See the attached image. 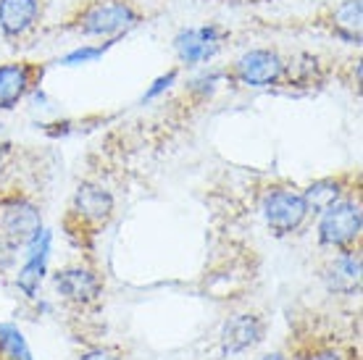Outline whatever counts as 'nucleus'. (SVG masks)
Returning <instances> with one entry per match:
<instances>
[{
	"instance_id": "obj_14",
	"label": "nucleus",
	"mask_w": 363,
	"mask_h": 360,
	"mask_svg": "<svg viewBox=\"0 0 363 360\" xmlns=\"http://www.w3.org/2000/svg\"><path fill=\"white\" fill-rule=\"evenodd\" d=\"M27 247H29V255L27 261H24V266L18 269L16 284L18 289H24L27 298H35V292L40 289L43 276H45V261H48V252H50V235L43 229Z\"/></svg>"
},
{
	"instance_id": "obj_4",
	"label": "nucleus",
	"mask_w": 363,
	"mask_h": 360,
	"mask_svg": "<svg viewBox=\"0 0 363 360\" xmlns=\"http://www.w3.org/2000/svg\"><path fill=\"white\" fill-rule=\"evenodd\" d=\"M113 210H116V200L108 189L95 184V181H82L72 198L66 226L74 232L98 235L103 226H108Z\"/></svg>"
},
{
	"instance_id": "obj_19",
	"label": "nucleus",
	"mask_w": 363,
	"mask_h": 360,
	"mask_svg": "<svg viewBox=\"0 0 363 360\" xmlns=\"http://www.w3.org/2000/svg\"><path fill=\"white\" fill-rule=\"evenodd\" d=\"M177 77H179V69H172L169 74L158 77V79L153 81V87H147L145 98H143V100H153V98H158V95H164V92L169 90V87H172L174 81H177Z\"/></svg>"
},
{
	"instance_id": "obj_6",
	"label": "nucleus",
	"mask_w": 363,
	"mask_h": 360,
	"mask_svg": "<svg viewBox=\"0 0 363 360\" xmlns=\"http://www.w3.org/2000/svg\"><path fill=\"white\" fill-rule=\"evenodd\" d=\"M261 210H264L266 226L277 237L295 235L300 226L306 224V218L311 216L303 192L292 187H272L264 195Z\"/></svg>"
},
{
	"instance_id": "obj_7",
	"label": "nucleus",
	"mask_w": 363,
	"mask_h": 360,
	"mask_svg": "<svg viewBox=\"0 0 363 360\" xmlns=\"http://www.w3.org/2000/svg\"><path fill=\"white\" fill-rule=\"evenodd\" d=\"M232 32L221 24H200V27H184L174 35L172 45L182 66H200L213 61Z\"/></svg>"
},
{
	"instance_id": "obj_9",
	"label": "nucleus",
	"mask_w": 363,
	"mask_h": 360,
	"mask_svg": "<svg viewBox=\"0 0 363 360\" xmlns=\"http://www.w3.org/2000/svg\"><path fill=\"white\" fill-rule=\"evenodd\" d=\"M53 287L66 303L79 308L98 303L100 295H103V279H100V274L95 269H90V266H82V263L55 271Z\"/></svg>"
},
{
	"instance_id": "obj_3",
	"label": "nucleus",
	"mask_w": 363,
	"mask_h": 360,
	"mask_svg": "<svg viewBox=\"0 0 363 360\" xmlns=\"http://www.w3.org/2000/svg\"><path fill=\"white\" fill-rule=\"evenodd\" d=\"M318 242L329 250H355L361 242L363 213L361 203L355 198H340L335 206L318 213Z\"/></svg>"
},
{
	"instance_id": "obj_18",
	"label": "nucleus",
	"mask_w": 363,
	"mask_h": 360,
	"mask_svg": "<svg viewBox=\"0 0 363 360\" xmlns=\"http://www.w3.org/2000/svg\"><path fill=\"white\" fill-rule=\"evenodd\" d=\"M18 250H21V247H18L16 242H11L9 237L0 235V274L13 269V263H16V258H18Z\"/></svg>"
},
{
	"instance_id": "obj_13",
	"label": "nucleus",
	"mask_w": 363,
	"mask_h": 360,
	"mask_svg": "<svg viewBox=\"0 0 363 360\" xmlns=\"http://www.w3.org/2000/svg\"><path fill=\"white\" fill-rule=\"evenodd\" d=\"M361 18H363V3L361 0H340L332 6L327 13V29L329 35L342 40L347 45H361Z\"/></svg>"
},
{
	"instance_id": "obj_2",
	"label": "nucleus",
	"mask_w": 363,
	"mask_h": 360,
	"mask_svg": "<svg viewBox=\"0 0 363 360\" xmlns=\"http://www.w3.org/2000/svg\"><path fill=\"white\" fill-rule=\"evenodd\" d=\"M224 79L250 90L284 87L287 79V55L277 47H250L224 69Z\"/></svg>"
},
{
	"instance_id": "obj_23",
	"label": "nucleus",
	"mask_w": 363,
	"mask_h": 360,
	"mask_svg": "<svg viewBox=\"0 0 363 360\" xmlns=\"http://www.w3.org/2000/svg\"><path fill=\"white\" fill-rule=\"evenodd\" d=\"M218 3H235V6H242V3H264V0H218Z\"/></svg>"
},
{
	"instance_id": "obj_5",
	"label": "nucleus",
	"mask_w": 363,
	"mask_h": 360,
	"mask_svg": "<svg viewBox=\"0 0 363 360\" xmlns=\"http://www.w3.org/2000/svg\"><path fill=\"white\" fill-rule=\"evenodd\" d=\"M43 232V213L35 200L21 192H0V235L27 247Z\"/></svg>"
},
{
	"instance_id": "obj_15",
	"label": "nucleus",
	"mask_w": 363,
	"mask_h": 360,
	"mask_svg": "<svg viewBox=\"0 0 363 360\" xmlns=\"http://www.w3.org/2000/svg\"><path fill=\"white\" fill-rule=\"evenodd\" d=\"M345 179L342 176H324L303 189V198L311 213H321L329 206H335L340 198H345Z\"/></svg>"
},
{
	"instance_id": "obj_1",
	"label": "nucleus",
	"mask_w": 363,
	"mask_h": 360,
	"mask_svg": "<svg viewBox=\"0 0 363 360\" xmlns=\"http://www.w3.org/2000/svg\"><path fill=\"white\" fill-rule=\"evenodd\" d=\"M143 21L145 11L140 0H79L55 29L84 40L116 43Z\"/></svg>"
},
{
	"instance_id": "obj_11",
	"label": "nucleus",
	"mask_w": 363,
	"mask_h": 360,
	"mask_svg": "<svg viewBox=\"0 0 363 360\" xmlns=\"http://www.w3.org/2000/svg\"><path fill=\"white\" fill-rule=\"evenodd\" d=\"M324 284L335 295H358L361 292V250H342L324 266Z\"/></svg>"
},
{
	"instance_id": "obj_12",
	"label": "nucleus",
	"mask_w": 363,
	"mask_h": 360,
	"mask_svg": "<svg viewBox=\"0 0 363 360\" xmlns=\"http://www.w3.org/2000/svg\"><path fill=\"white\" fill-rule=\"evenodd\" d=\"M264 321L261 315L255 313H237L232 315L227 324H224V332H221V347L227 355H237V352H245L250 347L264 339Z\"/></svg>"
},
{
	"instance_id": "obj_10",
	"label": "nucleus",
	"mask_w": 363,
	"mask_h": 360,
	"mask_svg": "<svg viewBox=\"0 0 363 360\" xmlns=\"http://www.w3.org/2000/svg\"><path fill=\"white\" fill-rule=\"evenodd\" d=\"M43 21L40 0H0V35L11 45H24Z\"/></svg>"
},
{
	"instance_id": "obj_17",
	"label": "nucleus",
	"mask_w": 363,
	"mask_h": 360,
	"mask_svg": "<svg viewBox=\"0 0 363 360\" xmlns=\"http://www.w3.org/2000/svg\"><path fill=\"white\" fill-rule=\"evenodd\" d=\"M111 45H113V43H103V45H82V47H77V50H72V53H66L64 58H61V63H64V66L92 63V61H98L100 55L106 53Z\"/></svg>"
},
{
	"instance_id": "obj_22",
	"label": "nucleus",
	"mask_w": 363,
	"mask_h": 360,
	"mask_svg": "<svg viewBox=\"0 0 363 360\" xmlns=\"http://www.w3.org/2000/svg\"><path fill=\"white\" fill-rule=\"evenodd\" d=\"M306 360H342V358H340L337 352H332V350H316V352H311Z\"/></svg>"
},
{
	"instance_id": "obj_8",
	"label": "nucleus",
	"mask_w": 363,
	"mask_h": 360,
	"mask_svg": "<svg viewBox=\"0 0 363 360\" xmlns=\"http://www.w3.org/2000/svg\"><path fill=\"white\" fill-rule=\"evenodd\" d=\"M45 77V63L9 61L0 63V111L16 108Z\"/></svg>"
},
{
	"instance_id": "obj_20",
	"label": "nucleus",
	"mask_w": 363,
	"mask_h": 360,
	"mask_svg": "<svg viewBox=\"0 0 363 360\" xmlns=\"http://www.w3.org/2000/svg\"><path fill=\"white\" fill-rule=\"evenodd\" d=\"M79 360H118V355L111 350H87L79 355Z\"/></svg>"
},
{
	"instance_id": "obj_21",
	"label": "nucleus",
	"mask_w": 363,
	"mask_h": 360,
	"mask_svg": "<svg viewBox=\"0 0 363 360\" xmlns=\"http://www.w3.org/2000/svg\"><path fill=\"white\" fill-rule=\"evenodd\" d=\"M9 158H11V145L6 140H0V176L6 174V166H9Z\"/></svg>"
},
{
	"instance_id": "obj_24",
	"label": "nucleus",
	"mask_w": 363,
	"mask_h": 360,
	"mask_svg": "<svg viewBox=\"0 0 363 360\" xmlns=\"http://www.w3.org/2000/svg\"><path fill=\"white\" fill-rule=\"evenodd\" d=\"M261 360H290V358H284V355H279V352H272V355H264Z\"/></svg>"
},
{
	"instance_id": "obj_16",
	"label": "nucleus",
	"mask_w": 363,
	"mask_h": 360,
	"mask_svg": "<svg viewBox=\"0 0 363 360\" xmlns=\"http://www.w3.org/2000/svg\"><path fill=\"white\" fill-rule=\"evenodd\" d=\"M0 355L3 360H32V350L16 326L0 324Z\"/></svg>"
}]
</instances>
